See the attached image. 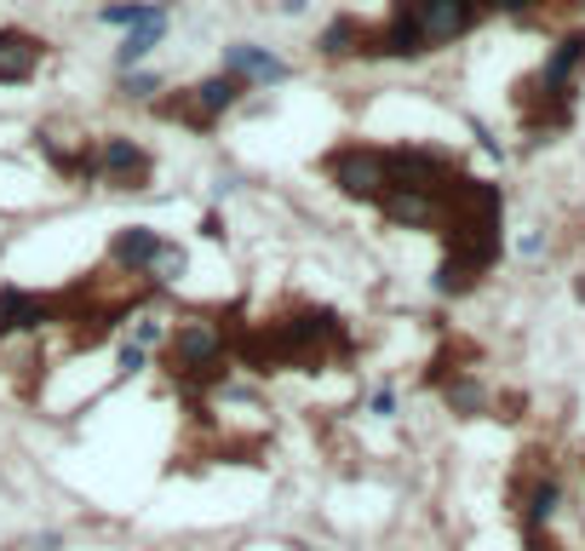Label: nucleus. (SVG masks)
I'll return each mask as SVG.
<instances>
[{"instance_id":"obj_14","label":"nucleus","mask_w":585,"mask_h":551,"mask_svg":"<svg viewBox=\"0 0 585 551\" xmlns=\"http://www.w3.org/2000/svg\"><path fill=\"white\" fill-rule=\"evenodd\" d=\"M41 69V41L23 30H0V87H23Z\"/></svg>"},{"instance_id":"obj_23","label":"nucleus","mask_w":585,"mask_h":551,"mask_svg":"<svg viewBox=\"0 0 585 551\" xmlns=\"http://www.w3.org/2000/svg\"><path fill=\"white\" fill-rule=\"evenodd\" d=\"M373 414H379V419H391V414H396V391H391V385H385V391H373Z\"/></svg>"},{"instance_id":"obj_17","label":"nucleus","mask_w":585,"mask_h":551,"mask_svg":"<svg viewBox=\"0 0 585 551\" xmlns=\"http://www.w3.org/2000/svg\"><path fill=\"white\" fill-rule=\"evenodd\" d=\"M362 41H368V23L362 18H334V23H327V30L316 35V53L322 58H362Z\"/></svg>"},{"instance_id":"obj_18","label":"nucleus","mask_w":585,"mask_h":551,"mask_svg":"<svg viewBox=\"0 0 585 551\" xmlns=\"http://www.w3.org/2000/svg\"><path fill=\"white\" fill-rule=\"evenodd\" d=\"M442 396H448V408H453V414H465V419L488 414V391H482L471 373H453V380H442Z\"/></svg>"},{"instance_id":"obj_11","label":"nucleus","mask_w":585,"mask_h":551,"mask_svg":"<svg viewBox=\"0 0 585 551\" xmlns=\"http://www.w3.org/2000/svg\"><path fill=\"white\" fill-rule=\"evenodd\" d=\"M161 247H167L161 230H149V224H126V230H115V241H110V265L121 276H149V265L161 259Z\"/></svg>"},{"instance_id":"obj_2","label":"nucleus","mask_w":585,"mask_h":551,"mask_svg":"<svg viewBox=\"0 0 585 551\" xmlns=\"http://www.w3.org/2000/svg\"><path fill=\"white\" fill-rule=\"evenodd\" d=\"M499 213H505V195L488 179H453L442 190V236H448V259L437 265V293L442 299H460L471 293L482 276L494 270L499 259Z\"/></svg>"},{"instance_id":"obj_12","label":"nucleus","mask_w":585,"mask_h":551,"mask_svg":"<svg viewBox=\"0 0 585 551\" xmlns=\"http://www.w3.org/2000/svg\"><path fill=\"white\" fill-rule=\"evenodd\" d=\"M379 213L396 230H442V195H425V190H391Z\"/></svg>"},{"instance_id":"obj_1","label":"nucleus","mask_w":585,"mask_h":551,"mask_svg":"<svg viewBox=\"0 0 585 551\" xmlns=\"http://www.w3.org/2000/svg\"><path fill=\"white\" fill-rule=\"evenodd\" d=\"M350 357V334L327 305H299L275 322H230V362L252 373H316Z\"/></svg>"},{"instance_id":"obj_7","label":"nucleus","mask_w":585,"mask_h":551,"mask_svg":"<svg viewBox=\"0 0 585 551\" xmlns=\"http://www.w3.org/2000/svg\"><path fill=\"white\" fill-rule=\"evenodd\" d=\"M453 179H460V167H453V156H442V149H425V144H402V149H391V190H425V195H442Z\"/></svg>"},{"instance_id":"obj_24","label":"nucleus","mask_w":585,"mask_h":551,"mask_svg":"<svg viewBox=\"0 0 585 551\" xmlns=\"http://www.w3.org/2000/svg\"><path fill=\"white\" fill-rule=\"evenodd\" d=\"M201 236H213V241H218V236H224V218H218V213H207V218H201Z\"/></svg>"},{"instance_id":"obj_4","label":"nucleus","mask_w":585,"mask_h":551,"mask_svg":"<svg viewBox=\"0 0 585 551\" xmlns=\"http://www.w3.org/2000/svg\"><path fill=\"white\" fill-rule=\"evenodd\" d=\"M161 368L190 396L224 385V373H230V322H218V316H184L161 339Z\"/></svg>"},{"instance_id":"obj_20","label":"nucleus","mask_w":585,"mask_h":551,"mask_svg":"<svg viewBox=\"0 0 585 551\" xmlns=\"http://www.w3.org/2000/svg\"><path fill=\"white\" fill-rule=\"evenodd\" d=\"M161 339H167V334H161V322H156V316H138V322H133V345H138V350L161 345Z\"/></svg>"},{"instance_id":"obj_16","label":"nucleus","mask_w":585,"mask_h":551,"mask_svg":"<svg viewBox=\"0 0 585 551\" xmlns=\"http://www.w3.org/2000/svg\"><path fill=\"white\" fill-rule=\"evenodd\" d=\"M161 35H167V12L156 7V12H149L144 23H133V30H126V41H121L115 64H121L126 75H133V64H144L149 53H156V46H161Z\"/></svg>"},{"instance_id":"obj_22","label":"nucleus","mask_w":585,"mask_h":551,"mask_svg":"<svg viewBox=\"0 0 585 551\" xmlns=\"http://www.w3.org/2000/svg\"><path fill=\"white\" fill-rule=\"evenodd\" d=\"M144 362H149V350H138L133 339H126V345H121V368H126V373H138Z\"/></svg>"},{"instance_id":"obj_3","label":"nucleus","mask_w":585,"mask_h":551,"mask_svg":"<svg viewBox=\"0 0 585 551\" xmlns=\"http://www.w3.org/2000/svg\"><path fill=\"white\" fill-rule=\"evenodd\" d=\"M476 23L471 0H396V12L368 30L362 41V58H425L437 46L460 41Z\"/></svg>"},{"instance_id":"obj_6","label":"nucleus","mask_w":585,"mask_h":551,"mask_svg":"<svg viewBox=\"0 0 585 551\" xmlns=\"http://www.w3.org/2000/svg\"><path fill=\"white\" fill-rule=\"evenodd\" d=\"M241 81H236V75H207V81H201V87H190V92H178V98H167V104H161V115H172V121H184V127H195V133H207L213 127V121L224 115V110H236L241 104Z\"/></svg>"},{"instance_id":"obj_25","label":"nucleus","mask_w":585,"mask_h":551,"mask_svg":"<svg viewBox=\"0 0 585 551\" xmlns=\"http://www.w3.org/2000/svg\"><path fill=\"white\" fill-rule=\"evenodd\" d=\"M569 7H585V0H569Z\"/></svg>"},{"instance_id":"obj_13","label":"nucleus","mask_w":585,"mask_h":551,"mask_svg":"<svg viewBox=\"0 0 585 551\" xmlns=\"http://www.w3.org/2000/svg\"><path fill=\"white\" fill-rule=\"evenodd\" d=\"M224 75H236L241 87H270V81H288V64L282 58H270L265 46H247V41H236V46H224Z\"/></svg>"},{"instance_id":"obj_5","label":"nucleus","mask_w":585,"mask_h":551,"mask_svg":"<svg viewBox=\"0 0 585 551\" xmlns=\"http://www.w3.org/2000/svg\"><path fill=\"white\" fill-rule=\"evenodd\" d=\"M327 184H334L339 195H350V202H385L391 195V149H379V144H339V149H327Z\"/></svg>"},{"instance_id":"obj_9","label":"nucleus","mask_w":585,"mask_h":551,"mask_svg":"<svg viewBox=\"0 0 585 551\" xmlns=\"http://www.w3.org/2000/svg\"><path fill=\"white\" fill-rule=\"evenodd\" d=\"M58 322V293H30V288H0V345L18 334H35Z\"/></svg>"},{"instance_id":"obj_21","label":"nucleus","mask_w":585,"mask_h":551,"mask_svg":"<svg viewBox=\"0 0 585 551\" xmlns=\"http://www.w3.org/2000/svg\"><path fill=\"white\" fill-rule=\"evenodd\" d=\"M156 92H161L156 75H144V69H138V75H126V98H156Z\"/></svg>"},{"instance_id":"obj_8","label":"nucleus","mask_w":585,"mask_h":551,"mask_svg":"<svg viewBox=\"0 0 585 551\" xmlns=\"http://www.w3.org/2000/svg\"><path fill=\"white\" fill-rule=\"evenodd\" d=\"M149 172H156V161H149V149H138L133 138L110 133V138L92 144V179H104L115 190H144Z\"/></svg>"},{"instance_id":"obj_15","label":"nucleus","mask_w":585,"mask_h":551,"mask_svg":"<svg viewBox=\"0 0 585 551\" xmlns=\"http://www.w3.org/2000/svg\"><path fill=\"white\" fill-rule=\"evenodd\" d=\"M580 75H585V30H574V35L556 41V53L545 58L540 81H551L556 92H574V87H580Z\"/></svg>"},{"instance_id":"obj_10","label":"nucleus","mask_w":585,"mask_h":551,"mask_svg":"<svg viewBox=\"0 0 585 551\" xmlns=\"http://www.w3.org/2000/svg\"><path fill=\"white\" fill-rule=\"evenodd\" d=\"M511 499H517L522 529L528 535H545V522L556 517V506H563V483H556L551 471H528V477H517Z\"/></svg>"},{"instance_id":"obj_19","label":"nucleus","mask_w":585,"mask_h":551,"mask_svg":"<svg viewBox=\"0 0 585 551\" xmlns=\"http://www.w3.org/2000/svg\"><path fill=\"white\" fill-rule=\"evenodd\" d=\"M184 265H190V259H184V247H172V241H167V247H161V259L149 265L144 282H149V288H172L178 276H184Z\"/></svg>"}]
</instances>
